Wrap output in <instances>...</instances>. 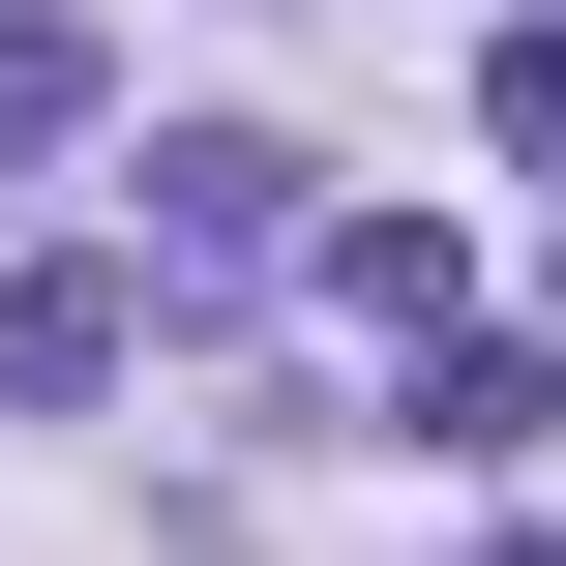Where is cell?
<instances>
[{"mask_svg": "<svg viewBox=\"0 0 566 566\" xmlns=\"http://www.w3.org/2000/svg\"><path fill=\"white\" fill-rule=\"evenodd\" d=\"M30 149H90V30H60V0H0V179H30Z\"/></svg>", "mask_w": 566, "mask_h": 566, "instance_id": "5b68a950", "label": "cell"}, {"mask_svg": "<svg viewBox=\"0 0 566 566\" xmlns=\"http://www.w3.org/2000/svg\"><path fill=\"white\" fill-rule=\"evenodd\" d=\"M478 119H507V149L566 179V0H507V60H478Z\"/></svg>", "mask_w": 566, "mask_h": 566, "instance_id": "8992f818", "label": "cell"}, {"mask_svg": "<svg viewBox=\"0 0 566 566\" xmlns=\"http://www.w3.org/2000/svg\"><path fill=\"white\" fill-rule=\"evenodd\" d=\"M388 448H448V478H507V448H537V328H448V358H418V418H388Z\"/></svg>", "mask_w": 566, "mask_h": 566, "instance_id": "277c9868", "label": "cell"}, {"mask_svg": "<svg viewBox=\"0 0 566 566\" xmlns=\"http://www.w3.org/2000/svg\"><path fill=\"white\" fill-rule=\"evenodd\" d=\"M328 298H358V328H418V358L478 328V269H448V209H328Z\"/></svg>", "mask_w": 566, "mask_h": 566, "instance_id": "3957f363", "label": "cell"}, {"mask_svg": "<svg viewBox=\"0 0 566 566\" xmlns=\"http://www.w3.org/2000/svg\"><path fill=\"white\" fill-rule=\"evenodd\" d=\"M478 566H566V537H478Z\"/></svg>", "mask_w": 566, "mask_h": 566, "instance_id": "52a82bcc", "label": "cell"}, {"mask_svg": "<svg viewBox=\"0 0 566 566\" xmlns=\"http://www.w3.org/2000/svg\"><path fill=\"white\" fill-rule=\"evenodd\" d=\"M119 358H149V269H0V388L30 418H90Z\"/></svg>", "mask_w": 566, "mask_h": 566, "instance_id": "7a4b0ae2", "label": "cell"}, {"mask_svg": "<svg viewBox=\"0 0 566 566\" xmlns=\"http://www.w3.org/2000/svg\"><path fill=\"white\" fill-rule=\"evenodd\" d=\"M149 269H298V149L269 119H179L149 149Z\"/></svg>", "mask_w": 566, "mask_h": 566, "instance_id": "6da1fadb", "label": "cell"}]
</instances>
